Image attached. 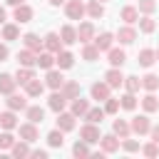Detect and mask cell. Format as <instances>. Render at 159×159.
I'll use <instances>...</instances> for the list:
<instances>
[{
	"label": "cell",
	"instance_id": "6da1fadb",
	"mask_svg": "<svg viewBox=\"0 0 159 159\" xmlns=\"http://www.w3.org/2000/svg\"><path fill=\"white\" fill-rule=\"evenodd\" d=\"M84 12H87V5H84L82 0H67V2H65V15H67V20H82Z\"/></svg>",
	"mask_w": 159,
	"mask_h": 159
},
{
	"label": "cell",
	"instance_id": "7a4b0ae2",
	"mask_svg": "<svg viewBox=\"0 0 159 159\" xmlns=\"http://www.w3.org/2000/svg\"><path fill=\"white\" fill-rule=\"evenodd\" d=\"M99 127L94 124V122H87V124H82L80 127V139H84L87 144H97L99 142Z\"/></svg>",
	"mask_w": 159,
	"mask_h": 159
},
{
	"label": "cell",
	"instance_id": "3957f363",
	"mask_svg": "<svg viewBox=\"0 0 159 159\" xmlns=\"http://www.w3.org/2000/svg\"><path fill=\"white\" fill-rule=\"evenodd\" d=\"M67 102H70V99L62 94V89H52V94H50V99H47V107H50L52 112H65Z\"/></svg>",
	"mask_w": 159,
	"mask_h": 159
},
{
	"label": "cell",
	"instance_id": "277c9868",
	"mask_svg": "<svg viewBox=\"0 0 159 159\" xmlns=\"http://www.w3.org/2000/svg\"><path fill=\"white\" fill-rule=\"evenodd\" d=\"M5 104H7V109H12V112H25L27 109V94H7V99H5Z\"/></svg>",
	"mask_w": 159,
	"mask_h": 159
},
{
	"label": "cell",
	"instance_id": "5b68a950",
	"mask_svg": "<svg viewBox=\"0 0 159 159\" xmlns=\"http://www.w3.org/2000/svg\"><path fill=\"white\" fill-rule=\"evenodd\" d=\"M99 147H102V152L104 154H114L117 149H119V137L112 132V134H102L99 137Z\"/></svg>",
	"mask_w": 159,
	"mask_h": 159
},
{
	"label": "cell",
	"instance_id": "8992f818",
	"mask_svg": "<svg viewBox=\"0 0 159 159\" xmlns=\"http://www.w3.org/2000/svg\"><path fill=\"white\" fill-rule=\"evenodd\" d=\"M45 84L50 87V89H62V84H65V77H62V70H47V75H45Z\"/></svg>",
	"mask_w": 159,
	"mask_h": 159
},
{
	"label": "cell",
	"instance_id": "52a82bcc",
	"mask_svg": "<svg viewBox=\"0 0 159 159\" xmlns=\"http://www.w3.org/2000/svg\"><path fill=\"white\" fill-rule=\"evenodd\" d=\"M109 84L107 82H94L92 87H89V97L92 99H97V102H104V99H109Z\"/></svg>",
	"mask_w": 159,
	"mask_h": 159
},
{
	"label": "cell",
	"instance_id": "ba28073f",
	"mask_svg": "<svg viewBox=\"0 0 159 159\" xmlns=\"http://www.w3.org/2000/svg\"><path fill=\"white\" fill-rule=\"evenodd\" d=\"M129 127H132V132H134V134H139V137H142V134H149L152 122H149V117H147V114H139V117H134V119H132V124H129Z\"/></svg>",
	"mask_w": 159,
	"mask_h": 159
},
{
	"label": "cell",
	"instance_id": "9c48e42d",
	"mask_svg": "<svg viewBox=\"0 0 159 159\" xmlns=\"http://www.w3.org/2000/svg\"><path fill=\"white\" fill-rule=\"evenodd\" d=\"M42 40H45V50H50V52H55V55L65 47V42H62V37H60V32H47Z\"/></svg>",
	"mask_w": 159,
	"mask_h": 159
},
{
	"label": "cell",
	"instance_id": "30bf717a",
	"mask_svg": "<svg viewBox=\"0 0 159 159\" xmlns=\"http://www.w3.org/2000/svg\"><path fill=\"white\" fill-rule=\"evenodd\" d=\"M22 45L30 47V50H35V52L45 50V40H40V35H35V32H25L22 35Z\"/></svg>",
	"mask_w": 159,
	"mask_h": 159
},
{
	"label": "cell",
	"instance_id": "8fae6325",
	"mask_svg": "<svg viewBox=\"0 0 159 159\" xmlns=\"http://www.w3.org/2000/svg\"><path fill=\"white\" fill-rule=\"evenodd\" d=\"M17 62H20V67H35L37 65V52L30 50V47H25V50L17 52Z\"/></svg>",
	"mask_w": 159,
	"mask_h": 159
},
{
	"label": "cell",
	"instance_id": "7c38bea8",
	"mask_svg": "<svg viewBox=\"0 0 159 159\" xmlns=\"http://www.w3.org/2000/svg\"><path fill=\"white\" fill-rule=\"evenodd\" d=\"M32 15H35V10H32L30 5H25V2H22V5H17V7H15V15H12V17H15V22H17V25H22V22H30V20H32Z\"/></svg>",
	"mask_w": 159,
	"mask_h": 159
},
{
	"label": "cell",
	"instance_id": "4fadbf2b",
	"mask_svg": "<svg viewBox=\"0 0 159 159\" xmlns=\"http://www.w3.org/2000/svg\"><path fill=\"white\" fill-rule=\"evenodd\" d=\"M77 40L84 45V42H92L94 40V25L92 22H80L77 27Z\"/></svg>",
	"mask_w": 159,
	"mask_h": 159
},
{
	"label": "cell",
	"instance_id": "5bb4252c",
	"mask_svg": "<svg viewBox=\"0 0 159 159\" xmlns=\"http://www.w3.org/2000/svg\"><path fill=\"white\" fill-rule=\"evenodd\" d=\"M117 40H119V45H132L137 40V30L132 25H124V27L117 30Z\"/></svg>",
	"mask_w": 159,
	"mask_h": 159
},
{
	"label": "cell",
	"instance_id": "9a60e30c",
	"mask_svg": "<svg viewBox=\"0 0 159 159\" xmlns=\"http://www.w3.org/2000/svg\"><path fill=\"white\" fill-rule=\"evenodd\" d=\"M55 65H57L60 70H70V67L75 65V55H72L70 50H60V52L55 55Z\"/></svg>",
	"mask_w": 159,
	"mask_h": 159
},
{
	"label": "cell",
	"instance_id": "2e32d148",
	"mask_svg": "<svg viewBox=\"0 0 159 159\" xmlns=\"http://www.w3.org/2000/svg\"><path fill=\"white\" fill-rule=\"evenodd\" d=\"M104 80H107L109 87H122V84H124V75H122L119 67H109V70L104 72Z\"/></svg>",
	"mask_w": 159,
	"mask_h": 159
},
{
	"label": "cell",
	"instance_id": "e0dca14e",
	"mask_svg": "<svg viewBox=\"0 0 159 159\" xmlns=\"http://www.w3.org/2000/svg\"><path fill=\"white\" fill-rule=\"evenodd\" d=\"M75 114L72 112H57V127L62 129V132H72L75 129Z\"/></svg>",
	"mask_w": 159,
	"mask_h": 159
},
{
	"label": "cell",
	"instance_id": "ac0fdd59",
	"mask_svg": "<svg viewBox=\"0 0 159 159\" xmlns=\"http://www.w3.org/2000/svg\"><path fill=\"white\" fill-rule=\"evenodd\" d=\"M17 129H20V139H25V142H30V144L37 139V127H35V122L17 124Z\"/></svg>",
	"mask_w": 159,
	"mask_h": 159
},
{
	"label": "cell",
	"instance_id": "d6986e66",
	"mask_svg": "<svg viewBox=\"0 0 159 159\" xmlns=\"http://www.w3.org/2000/svg\"><path fill=\"white\" fill-rule=\"evenodd\" d=\"M15 87H17L15 75L2 72V75H0V94H12V92H15Z\"/></svg>",
	"mask_w": 159,
	"mask_h": 159
},
{
	"label": "cell",
	"instance_id": "ffe728a7",
	"mask_svg": "<svg viewBox=\"0 0 159 159\" xmlns=\"http://www.w3.org/2000/svg\"><path fill=\"white\" fill-rule=\"evenodd\" d=\"M124 60H127L124 50H119V47H109V50H107V62H109L112 67H122Z\"/></svg>",
	"mask_w": 159,
	"mask_h": 159
},
{
	"label": "cell",
	"instance_id": "44dd1931",
	"mask_svg": "<svg viewBox=\"0 0 159 159\" xmlns=\"http://www.w3.org/2000/svg\"><path fill=\"white\" fill-rule=\"evenodd\" d=\"M25 117H27V122L42 124V119H45V109H42L40 104H27V109H25Z\"/></svg>",
	"mask_w": 159,
	"mask_h": 159
},
{
	"label": "cell",
	"instance_id": "7402d4cb",
	"mask_svg": "<svg viewBox=\"0 0 159 159\" xmlns=\"http://www.w3.org/2000/svg\"><path fill=\"white\" fill-rule=\"evenodd\" d=\"M119 17H122L127 25H134V22H139V7H134V5H124L122 12H119Z\"/></svg>",
	"mask_w": 159,
	"mask_h": 159
},
{
	"label": "cell",
	"instance_id": "603a6c76",
	"mask_svg": "<svg viewBox=\"0 0 159 159\" xmlns=\"http://www.w3.org/2000/svg\"><path fill=\"white\" fill-rule=\"evenodd\" d=\"M92 42L99 47V52H107V50L112 47V42H114V35H112V32H99V35H94Z\"/></svg>",
	"mask_w": 159,
	"mask_h": 159
},
{
	"label": "cell",
	"instance_id": "cb8c5ba5",
	"mask_svg": "<svg viewBox=\"0 0 159 159\" xmlns=\"http://www.w3.org/2000/svg\"><path fill=\"white\" fill-rule=\"evenodd\" d=\"M139 65L142 67H152L154 62H157V50H152V47H144V50H139Z\"/></svg>",
	"mask_w": 159,
	"mask_h": 159
},
{
	"label": "cell",
	"instance_id": "d4e9b609",
	"mask_svg": "<svg viewBox=\"0 0 159 159\" xmlns=\"http://www.w3.org/2000/svg\"><path fill=\"white\" fill-rule=\"evenodd\" d=\"M37 67H42V70H52V67H55V52H50V50L37 52Z\"/></svg>",
	"mask_w": 159,
	"mask_h": 159
},
{
	"label": "cell",
	"instance_id": "484cf974",
	"mask_svg": "<svg viewBox=\"0 0 159 159\" xmlns=\"http://www.w3.org/2000/svg\"><path fill=\"white\" fill-rule=\"evenodd\" d=\"M45 87H47V84L35 77V80H30V82L25 84V94H27V97H40V94L45 92Z\"/></svg>",
	"mask_w": 159,
	"mask_h": 159
},
{
	"label": "cell",
	"instance_id": "4316f807",
	"mask_svg": "<svg viewBox=\"0 0 159 159\" xmlns=\"http://www.w3.org/2000/svg\"><path fill=\"white\" fill-rule=\"evenodd\" d=\"M62 94L72 102V99H77L80 97V82H75V80H65V84H62Z\"/></svg>",
	"mask_w": 159,
	"mask_h": 159
},
{
	"label": "cell",
	"instance_id": "83f0119b",
	"mask_svg": "<svg viewBox=\"0 0 159 159\" xmlns=\"http://www.w3.org/2000/svg\"><path fill=\"white\" fill-rule=\"evenodd\" d=\"M75 117H84L87 112H89V99H82V97H77V99H72V109H70Z\"/></svg>",
	"mask_w": 159,
	"mask_h": 159
},
{
	"label": "cell",
	"instance_id": "f1b7e54d",
	"mask_svg": "<svg viewBox=\"0 0 159 159\" xmlns=\"http://www.w3.org/2000/svg\"><path fill=\"white\" fill-rule=\"evenodd\" d=\"M112 132H114L119 139H127V137L132 134V127H129L124 119H114V122H112Z\"/></svg>",
	"mask_w": 159,
	"mask_h": 159
},
{
	"label": "cell",
	"instance_id": "f546056e",
	"mask_svg": "<svg viewBox=\"0 0 159 159\" xmlns=\"http://www.w3.org/2000/svg\"><path fill=\"white\" fill-rule=\"evenodd\" d=\"M30 142H25V139H20V142H15L12 144V149H10V154L12 157H17V159H22V157H30Z\"/></svg>",
	"mask_w": 159,
	"mask_h": 159
},
{
	"label": "cell",
	"instance_id": "4dcf8cb0",
	"mask_svg": "<svg viewBox=\"0 0 159 159\" xmlns=\"http://www.w3.org/2000/svg\"><path fill=\"white\" fill-rule=\"evenodd\" d=\"M60 37H62L65 45H75V42H77V27H72V25H62Z\"/></svg>",
	"mask_w": 159,
	"mask_h": 159
},
{
	"label": "cell",
	"instance_id": "1f68e13d",
	"mask_svg": "<svg viewBox=\"0 0 159 159\" xmlns=\"http://www.w3.org/2000/svg\"><path fill=\"white\" fill-rule=\"evenodd\" d=\"M15 80H17V84H22V87H25L30 80H35V70H32V67H17Z\"/></svg>",
	"mask_w": 159,
	"mask_h": 159
},
{
	"label": "cell",
	"instance_id": "d6a6232c",
	"mask_svg": "<svg viewBox=\"0 0 159 159\" xmlns=\"http://www.w3.org/2000/svg\"><path fill=\"white\" fill-rule=\"evenodd\" d=\"M142 107H144V112H147V114H152V112H157V109H159V99L154 97V92H147V94L142 97Z\"/></svg>",
	"mask_w": 159,
	"mask_h": 159
},
{
	"label": "cell",
	"instance_id": "836d02e7",
	"mask_svg": "<svg viewBox=\"0 0 159 159\" xmlns=\"http://www.w3.org/2000/svg\"><path fill=\"white\" fill-rule=\"evenodd\" d=\"M2 40H7V42L20 40V27L12 25V22H5V25H2Z\"/></svg>",
	"mask_w": 159,
	"mask_h": 159
},
{
	"label": "cell",
	"instance_id": "e575fe53",
	"mask_svg": "<svg viewBox=\"0 0 159 159\" xmlns=\"http://www.w3.org/2000/svg\"><path fill=\"white\" fill-rule=\"evenodd\" d=\"M82 57H84L87 62L99 60V47H97L94 42H84V47H82Z\"/></svg>",
	"mask_w": 159,
	"mask_h": 159
},
{
	"label": "cell",
	"instance_id": "d590c367",
	"mask_svg": "<svg viewBox=\"0 0 159 159\" xmlns=\"http://www.w3.org/2000/svg\"><path fill=\"white\" fill-rule=\"evenodd\" d=\"M87 15H89L92 20H99V17L104 15V5H102L99 0H89V2H87Z\"/></svg>",
	"mask_w": 159,
	"mask_h": 159
},
{
	"label": "cell",
	"instance_id": "8d00e7d4",
	"mask_svg": "<svg viewBox=\"0 0 159 159\" xmlns=\"http://www.w3.org/2000/svg\"><path fill=\"white\" fill-rule=\"evenodd\" d=\"M0 127H2V129H15V127H17V117H15L12 109H7V112L0 114Z\"/></svg>",
	"mask_w": 159,
	"mask_h": 159
},
{
	"label": "cell",
	"instance_id": "74e56055",
	"mask_svg": "<svg viewBox=\"0 0 159 159\" xmlns=\"http://www.w3.org/2000/svg\"><path fill=\"white\" fill-rule=\"evenodd\" d=\"M104 117H107V112H104L102 107H89V112L84 114V119H87V122H94V124H102Z\"/></svg>",
	"mask_w": 159,
	"mask_h": 159
},
{
	"label": "cell",
	"instance_id": "f35d334b",
	"mask_svg": "<svg viewBox=\"0 0 159 159\" xmlns=\"http://www.w3.org/2000/svg\"><path fill=\"white\" fill-rule=\"evenodd\" d=\"M142 87H144L147 92H154V89L159 87V77H157L154 72H147V75L142 77Z\"/></svg>",
	"mask_w": 159,
	"mask_h": 159
},
{
	"label": "cell",
	"instance_id": "ab89813d",
	"mask_svg": "<svg viewBox=\"0 0 159 159\" xmlns=\"http://www.w3.org/2000/svg\"><path fill=\"white\" fill-rule=\"evenodd\" d=\"M47 144H50V147H62V144H65V132H62L60 127L52 129V132L47 134Z\"/></svg>",
	"mask_w": 159,
	"mask_h": 159
},
{
	"label": "cell",
	"instance_id": "60d3db41",
	"mask_svg": "<svg viewBox=\"0 0 159 159\" xmlns=\"http://www.w3.org/2000/svg\"><path fill=\"white\" fill-rule=\"evenodd\" d=\"M139 30H142L144 35H152V32L157 30V22H154L149 15H142V17H139Z\"/></svg>",
	"mask_w": 159,
	"mask_h": 159
},
{
	"label": "cell",
	"instance_id": "b9f144b4",
	"mask_svg": "<svg viewBox=\"0 0 159 159\" xmlns=\"http://www.w3.org/2000/svg\"><path fill=\"white\" fill-rule=\"evenodd\" d=\"M139 87H142V77H137V75H129V77H124V89L127 92H139Z\"/></svg>",
	"mask_w": 159,
	"mask_h": 159
},
{
	"label": "cell",
	"instance_id": "7bdbcfd3",
	"mask_svg": "<svg viewBox=\"0 0 159 159\" xmlns=\"http://www.w3.org/2000/svg\"><path fill=\"white\" fill-rule=\"evenodd\" d=\"M119 104H122V109L132 112V109L137 107V97H134V92H124V94L119 97Z\"/></svg>",
	"mask_w": 159,
	"mask_h": 159
},
{
	"label": "cell",
	"instance_id": "ee69618b",
	"mask_svg": "<svg viewBox=\"0 0 159 159\" xmlns=\"http://www.w3.org/2000/svg\"><path fill=\"white\" fill-rule=\"evenodd\" d=\"M72 154L80 159V157H92V152H89V144L84 142V139H80V142H75V147H72Z\"/></svg>",
	"mask_w": 159,
	"mask_h": 159
},
{
	"label": "cell",
	"instance_id": "f6af8a7d",
	"mask_svg": "<svg viewBox=\"0 0 159 159\" xmlns=\"http://www.w3.org/2000/svg\"><path fill=\"white\" fill-rule=\"evenodd\" d=\"M17 139L10 134V129H5L2 134H0V149H12V144H15Z\"/></svg>",
	"mask_w": 159,
	"mask_h": 159
},
{
	"label": "cell",
	"instance_id": "bcb514c9",
	"mask_svg": "<svg viewBox=\"0 0 159 159\" xmlns=\"http://www.w3.org/2000/svg\"><path fill=\"white\" fill-rule=\"evenodd\" d=\"M142 154H144V157H149V159H154V157L159 154V144L152 139L149 144H144V147H142Z\"/></svg>",
	"mask_w": 159,
	"mask_h": 159
},
{
	"label": "cell",
	"instance_id": "7dc6e473",
	"mask_svg": "<svg viewBox=\"0 0 159 159\" xmlns=\"http://www.w3.org/2000/svg\"><path fill=\"white\" fill-rule=\"evenodd\" d=\"M157 10V2L154 0H139V12L142 15H152Z\"/></svg>",
	"mask_w": 159,
	"mask_h": 159
},
{
	"label": "cell",
	"instance_id": "c3c4849f",
	"mask_svg": "<svg viewBox=\"0 0 159 159\" xmlns=\"http://www.w3.org/2000/svg\"><path fill=\"white\" fill-rule=\"evenodd\" d=\"M119 107H122V104H119V99H112V97H109V99H104V112H107V114H117V112H119Z\"/></svg>",
	"mask_w": 159,
	"mask_h": 159
},
{
	"label": "cell",
	"instance_id": "681fc988",
	"mask_svg": "<svg viewBox=\"0 0 159 159\" xmlns=\"http://www.w3.org/2000/svg\"><path fill=\"white\" fill-rule=\"evenodd\" d=\"M122 149L124 152H139V142H134V139H122Z\"/></svg>",
	"mask_w": 159,
	"mask_h": 159
},
{
	"label": "cell",
	"instance_id": "f907efd6",
	"mask_svg": "<svg viewBox=\"0 0 159 159\" xmlns=\"http://www.w3.org/2000/svg\"><path fill=\"white\" fill-rule=\"evenodd\" d=\"M30 157H32V159H47V152H45V149H32Z\"/></svg>",
	"mask_w": 159,
	"mask_h": 159
},
{
	"label": "cell",
	"instance_id": "816d5d0a",
	"mask_svg": "<svg viewBox=\"0 0 159 159\" xmlns=\"http://www.w3.org/2000/svg\"><path fill=\"white\" fill-rule=\"evenodd\" d=\"M10 57V50H7V45H0V62H5Z\"/></svg>",
	"mask_w": 159,
	"mask_h": 159
},
{
	"label": "cell",
	"instance_id": "f5cc1de1",
	"mask_svg": "<svg viewBox=\"0 0 159 159\" xmlns=\"http://www.w3.org/2000/svg\"><path fill=\"white\" fill-rule=\"evenodd\" d=\"M149 134H152V139H154V142L159 144V124H154V127L149 129Z\"/></svg>",
	"mask_w": 159,
	"mask_h": 159
},
{
	"label": "cell",
	"instance_id": "db71d44e",
	"mask_svg": "<svg viewBox=\"0 0 159 159\" xmlns=\"http://www.w3.org/2000/svg\"><path fill=\"white\" fill-rule=\"evenodd\" d=\"M5 20H7V10L0 5V25H5Z\"/></svg>",
	"mask_w": 159,
	"mask_h": 159
},
{
	"label": "cell",
	"instance_id": "11a10c76",
	"mask_svg": "<svg viewBox=\"0 0 159 159\" xmlns=\"http://www.w3.org/2000/svg\"><path fill=\"white\" fill-rule=\"evenodd\" d=\"M47 2H50V5H52V7H60V5H65V2H67V0H47Z\"/></svg>",
	"mask_w": 159,
	"mask_h": 159
},
{
	"label": "cell",
	"instance_id": "9f6ffc18",
	"mask_svg": "<svg viewBox=\"0 0 159 159\" xmlns=\"http://www.w3.org/2000/svg\"><path fill=\"white\" fill-rule=\"evenodd\" d=\"M22 2H25V0H7V5H10V7H17V5H22Z\"/></svg>",
	"mask_w": 159,
	"mask_h": 159
},
{
	"label": "cell",
	"instance_id": "6f0895ef",
	"mask_svg": "<svg viewBox=\"0 0 159 159\" xmlns=\"http://www.w3.org/2000/svg\"><path fill=\"white\" fill-rule=\"evenodd\" d=\"M157 60H159V50H157Z\"/></svg>",
	"mask_w": 159,
	"mask_h": 159
},
{
	"label": "cell",
	"instance_id": "680465c9",
	"mask_svg": "<svg viewBox=\"0 0 159 159\" xmlns=\"http://www.w3.org/2000/svg\"><path fill=\"white\" fill-rule=\"evenodd\" d=\"M99 2H104V0H99Z\"/></svg>",
	"mask_w": 159,
	"mask_h": 159
}]
</instances>
